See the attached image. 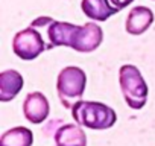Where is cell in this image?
I'll use <instances>...</instances> for the list:
<instances>
[{"mask_svg":"<svg viewBox=\"0 0 155 146\" xmlns=\"http://www.w3.org/2000/svg\"><path fill=\"white\" fill-rule=\"evenodd\" d=\"M81 9L88 18L94 22H105L119 12V9L110 3V0H82Z\"/></svg>","mask_w":155,"mask_h":146,"instance_id":"30bf717a","label":"cell"},{"mask_svg":"<svg viewBox=\"0 0 155 146\" xmlns=\"http://www.w3.org/2000/svg\"><path fill=\"white\" fill-rule=\"evenodd\" d=\"M50 113V105L47 98L41 91H31L26 95L23 102V114L31 123H43Z\"/></svg>","mask_w":155,"mask_h":146,"instance_id":"8992f818","label":"cell"},{"mask_svg":"<svg viewBox=\"0 0 155 146\" xmlns=\"http://www.w3.org/2000/svg\"><path fill=\"white\" fill-rule=\"evenodd\" d=\"M153 2H155V0H153Z\"/></svg>","mask_w":155,"mask_h":146,"instance_id":"5bb4252c","label":"cell"},{"mask_svg":"<svg viewBox=\"0 0 155 146\" xmlns=\"http://www.w3.org/2000/svg\"><path fill=\"white\" fill-rule=\"evenodd\" d=\"M71 117L78 125L96 131L108 129L117 120V114L111 107L102 102L82 101V99L78 101L71 107Z\"/></svg>","mask_w":155,"mask_h":146,"instance_id":"7a4b0ae2","label":"cell"},{"mask_svg":"<svg viewBox=\"0 0 155 146\" xmlns=\"http://www.w3.org/2000/svg\"><path fill=\"white\" fill-rule=\"evenodd\" d=\"M119 84L125 102L132 110H141L147 101V84L140 70L132 64H125L119 70Z\"/></svg>","mask_w":155,"mask_h":146,"instance_id":"3957f363","label":"cell"},{"mask_svg":"<svg viewBox=\"0 0 155 146\" xmlns=\"http://www.w3.org/2000/svg\"><path fill=\"white\" fill-rule=\"evenodd\" d=\"M34 132L25 126H15L8 129L0 137V146H32Z\"/></svg>","mask_w":155,"mask_h":146,"instance_id":"8fae6325","label":"cell"},{"mask_svg":"<svg viewBox=\"0 0 155 146\" xmlns=\"http://www.w3.org/2000/svg\"><path fill=\"white\" fill-rule=\"evenodd\" d=\"M53 138L56 146H87V135L78 123H61Z\"/></svg>","mask_w":155,"mask_h":146,"instance_id":"52a82bcc","label":"cell"},{"mask_svg":"<svg viewBox=\"0 0 155 146\" xmlns=\"http://www.w3.org/2000/svg\"><path fill=\"white\" fill-rule=\"evenodd\" d=\"M153 22V12L146 6H135L126 17L125 29L128 34L137 37L146 32Z\"/></svg>","mask_w":155,"mask_h":146,"instance_id":"ba28073f","label":"cell"},{"mask_svg":"<svg viewBox=\"0 0 155 146\" xmlns=\"http://www.w3.org/2000/svg\"><path fill=\"white\" fill-rule=\"evenodd\" d=\"M25 85L21 73L17 70H5L0 73V101L9 102L21 91Z\"/></svg>","mask_w":155,"mask_h":146,"instance_id":"9c48e42d","label":"cell"},{"mask_svg":"<svg viewBox=\"0 0 155 146\" xmlns=\"http://www.w3.org/2000/svg\"><path fill=\"white\" fill-rule=\"evenodd\" d=\"M132 2H134V0H110V3H111L114 8H117L119 11L123 9V8H126V6H129Z\"/></svg>","mask_w":155,"mask_h":146,"instance_id":"7c38bea8","label":"cell"},{"mask_svg":"<svg viewBox=\"0 0 155 146\" xmlns=\"http://www.w3.org/2000/svg\"><path fill=\"white\" fill-rule=\"evenodd\" d=\"M47 49L43 37L32 26L18 31L12 38V52L23 61H32Z\"/></svg>","mask_w":155,"mask_h":146,"instance_id":"5b68a950","label":"cell"},{"mask_svg":"<svg viewBox=\"0 0 155 146\" xmlns=\"http://www.w3.org/2000/svg\"><path fill=\"white\" fill-rule=\"evenodd\" d=\"M52 22H53V20H52V18H47V17L37 18V20H34V22H32V28H34V26H44L43 23H47V25H49V23H52Z\"/></svg>","mask_w":155,"mask_h":146,"instance_id":"4fadbf2b","label":"cell"},{"mask_svg":"<svg viewBox=\"0 0 155 146\" xmlns=\"http://www.w3.org/2000/svg\"><path fill=\"white\" fill-rule=\"evenodd\" d=\"M47 37L53 47L65 46L81 53H90L102 44L104 31L93 22L78 26L67 22L53 20L47 28Z\"/></svg>","mask_w":155,"mask_h":146,"instance_id":"6da1fadb","label":"cell"},{"mask_svg":"<svg viewBox=\"0 0 155 146\" xmlns=\"http://www.w3.org/2000/svg\"><path fill=\"white\" fill-rule=\"evenodd\" d=\"M87 85V75L81 67L76 65H68L64 67L56 79V93L61 101V104L65 108H70L81 101L84 96Z\"/></svg>","mask_w":155,"mask_h":146,"instance_id":"277c9868","label":"cell"}]
</instances>
